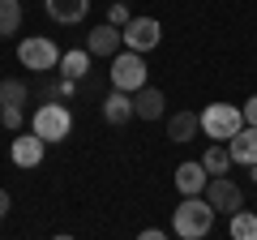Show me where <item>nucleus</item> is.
Instances as JSON below:
<instances>
[{
	"label": "nucleus",
	"mask_w": 257,
	"mask_h": 240,
	"mask_svg": "<svg viewBox=\"0 0 257 240\" xmlns=\"http://www.w3.org/2000/svg\"><path fill=\"white\" fill-rule=\"evenodd\" d=\"M26 94H30L26 82H18V77H5V82H0V107H26Z\"/></svg>",
	"instance_id": "18"
},
{
	"label": "nucleus",
	"mask_w": 257,
	"mask_h": 240,
	"mask_svg": "<svg viewBox=\"0 0 257 240\" xmlns=\"http://www.w3.org/2000/svg\"><path fill=\"white\" fill-rule=\"evenodd\" d=\"M90 60H94V56L86 52V47H77V52H64L56 69H60V77H69V82H82V77L90 73Z\"/></svg>",
	"instance_id": "16"
},
{
	"label": "nucleus",
	"mask_w": 257,
	"mask_h": 240,
	"mask_svg": "<svg viewBox=\"0 0 257 240\" xmlns=\"http://www.w3.org/2000/svg\"><path fill=\"white\" fill-rule=\"evenodd\" d=\"M107 22H111V26H124V22H128V5H124V0H111Z\"/></svg>",
	"instance_id": "22"
},
{
	"label": "nucleus",
	"mask_w": 257,
	"mask_h": 240,
	"mask_svg": "<svg viewBox=\"0 0 257 240\" xmlns=\"http://www.w3.org/2000/svg\"><path fill=\"white\" fill-rule=\"evenodd\" d=\"M43 150H47V142L30 129V133H18V138H13L9 155H13V163H18V167H39V163H43Z\"/></svg>",
	"instance_id": "8"
},
{
	"label": "nucleus",
	"mask_w": 257,
	"mask_h": 240,
	"mask_svg": "<svg viewBox=\"0 0 257 240\" xmlns=\"http://www.w3.org/2000/svg\"><path fill=\"white\" fill-rule=\"evenodd\" d=\"M120 39H124V47H133V52L146 56L150 47L163 43V26H159V18H128L124 26H120Z\"/></svg>",
	"instance_id": "6"
},
{
	"label": "nucleus",
	"mask_w": 257,
	"mask_h": 240,
	"mask_svg": "<svg viewBox=\"0 0 257 240\" xmlns=\"http://www.w3.org/2000/svg\"><path fill=\"white\" fill-rule=\"evenodd\" d=\"M30 129L52 146V142H64L73 133V111L64 107V99H43V107H35L30 116Z\"/></svg>",
	"instance_id": "2"
},
{
	"label": "nucleus",
	"mask_w": 257,
	"mask_h": 240,
	"mask_svg": "<svg viewBox=\"0 0 257 240\" xmlns=\"http://www.w3.org/2000/svg\"><path fill=\"white\" fill-rule=\"evenodd\" d=\"M227 155H231V163H240V167L257 163V125H244L236 138H227Z\"/></svg>",
	"instance_id": "10"
},
{
	"label": "nucleus",
	"mask_w": 257,
	"mask_h": 240,
	"mask_svg": "<svg viewBox=\"0 0 257 240\" xmlns=\"http://www.w3.org/2000/svg\"><path fill=\"white\" fill-rule=\"evenodd\" d=\"M202 167H206L210 176H227V172H231V155H227V142H219V146H210V150H206V155H202Z\"/></svg>",
	"instance_id": "19"
},
{
	"label": "nucleus",
	"mask_w": 257,
	"mask_h": 240,
	"mask_svg": "<svg viewBox=\"0 0 257 240\" xmlns=\"http://www.w3.org/2000/svg\"><path fill=\"white\" fill-rule=\"evenodd\" d=\"M210 227H214V206L206 202L202 193L184 197V202L172 210V231L180 240H202V236H210Z\"/></svg>",
	"instance_id": "1"
},
{
	"label": "nucleus",
	"mask_w": 257,
	"mask_h": 240,
	"mask_svg": "<svg viewBox=\"0 0 257 240\" xmlns=\"http://www.w3.org/2000/svg\"><path fill=\"white\" fill-rule=\"evenodd\" d=\"M248 180H253V185H257V163H248Z\"/></svg>",
	"instance_id": "25"
},
{
	"label": "nucleus",
	"mask_w": 257,
	"mask_h": 240,
	"mask_svg": "<svg viewBox=\"0 0 257 240\" xmlns=\"http://www.w3.org/2000/svg\"><path fill=\"white\" fill-rule=\"evenodd\" d=\"M9 206H13V202H9V193H5V189H0V219H5V214H9Z\"/></svg>",
	"instance_id": "24"
},
{
	"label": "nucleus",
	"mask_w": 257,
	"mask_h": 240,
	"mask_svg": "<svg viewBox=\"0 0 257 240\" xmlns=\"http://www.w3.org/2000/svg\"><path fill=\"white\" fill-rule=\"evenodd\" d=\"M202 197L214 206V214H236L240 206H244V193H240V185L231 180V176H210Z\"/></svg>",
	"instance_id": "7"
},
{
	"label": "nucleus",
	"mask_w": 257,
	"mask_h": 240,
	"mask_svg": "<svg viewBox=\"0 0 257 240\" xmlns=\"http://www.w3.org/2000/svg\"><path fill=\"white\" fill-rule=\"evenodd\" d=\"M146 60H142V52H133V47H120L116 56H111V86H116V90H142V86H146Z\"/></svg>",
	"instance_id": "3"
},
{
	"label": "nucleus",
	"mask_w": 257,
	"mask_h": 240,
	"mask_svg": "<svg viewBox=\"0 0 257 240\" xmlns=\"http://www.w3.org/2000/svg\"><path fill=\"white\" fill-rule=\"evenodd\" d=\"M18 60L30 73H52V69L60 65V47H56L52 39H43V35H26L18 43Z\"/></svg>",
	"instance_id": "5"
},
{
	"label": "nucleus",
	"mask_w": 257,
	"mask_h": 240,
	"mask_svg": "<svg viewBox=\"0 0 257 240\" xmlns=\"http://www.w3.org/2000/svg\"><path fill=\"white\" fill-rule=\"evenodd\" d=\"M22 30V0H0V35Z\"/></svg>",
	"instance_id": "20"
},
{
	"label": "nucleus",
	"mask_w": 257,
	"mask_h": 240,
	"mask_svg": "<svg viewBox=\"0 0 257 240\" xmlns=\"http://www.w3.org/2000/svg\"><path fill=\"white\" fill-rule=\"evenodd\" d=\"M227 236L231 240H257V210L240 206L236 214H227Z\"/></svg>",
	"instance_id": "17"
},
{
	"label": "nucleus",
	"mask_w": 257,
	"mask_h": 240,
	"mask_svg": "<svg viewBox=\"0 0 257 240\" xmlns=\"http://www.w3.org/2000/svg\"><path fill=\"white\" fill-rule=\"evenodd\" d=\"M197 133H202V116H197V111H172V116H167V138H172L176 146L193 142Z\"/></svg>",
	"instance_id": "12"
},
{
	"label": "nucleus",
	"mask_w": 257,
	"mask_h": 240,
	"mask_svg": "<svg viewBox=\"0 0 257 240\" xmlns=\"http://www.w3.org/2000/svg\"><path fill=\"white\" fill-rule=\"evenodd\" d=\"M206 180H210V172L202 167V159H197V163H180V167H176V189H180L184 197L206 193Z\"/></svg>",
	"instance_id": "13"
},
{
	"label": "nucleus",
	"mask_w": 257,
	"mask_h": 240,
	"mask_svg": "<svg viewBox=\"0 0 257 240\" xmlns=\"http://www.w3.org/2000/svg\"><path fill=\"white\" fill-rule=\"evenodd\" d=\"M22 120H26V111H22V107H0V125H5V129L18 133V129H22Z\"/></svg>",
	"instance_id": "21"
},
{
	"label": "nucleus",
	"mask_w": 257,
	"mask_h": 240,
	"mask_svg": "<svg viewBox=\"0 0 257 240\" xmlns=\"http://www.w3.org/2000/svg\"><path fill=\"white\" fill-rule=\"evenodd\" d=\"M124 5H128V0H124Z\"/></svg>",
	"instance_id": "26"
},
{
	"label": "nucleus",
	"mask_w": 257,
	"mask_h": 240,
	"mask_svg": "<svg viewBox=\"0 0 257 240\" xmlns=\"http://www.w3.org/2000/svg\"><path fill=\"white\" fill-rule=\"evenodd\" d=\"M43 9L52 22H60V26H77V22L86 18V9H90V0H43Z\"/></svg>",
	"instance_id": "14"
},
{
	"label": "nucleus",
	"mask_w": 257,
	"mask_h": 240,
	"mask_svg": "<svg viewBox=\"0 0 257 240\" xmlns=\"http://www.w3.org/2000/svg\"><path fill=\"white\" fill-rule=\"evenodd\" d=\"M128 116H133V94L111 86V94L103 99V120H107V125H124Z\"/></svg>",
	"instance_id": "15"
},
{
	"label": "nucleus",
	"mask_w": 257,
	"mask_h": 240,
	"mask_svg": "<svg viewBox=\"0 0 257 240\" xmlns=\"http://www.w3.org/2000/svg\"><path fill=\"white\" fill-rule=\"evenodd\" d=\"M240 129H244V116H240V107H231V103H210V107L202 111V133L210 142H227V138H236Z\"/></svg>",
	"instance_id": "4"
},
{
	"label": "nucleus",
	"mask_w": 257,
	"mask_h": 240,
	"mask_svg": "<svg viewBox=\"0 0 257 240\" xmlns=\"http://www.w3.org/2000/svg\"><path fill=\"white\" fill-rule=\"evenodd\" d=\"M120 47H124V39H120V26H111V22H103V26H94L90 35H86V52L90 56H116Z\"/></svg>",
	"instance_id": "9"
},
{
	"label": "nucleus",
	"mask_w": 257,
	"mask_h": 240,
	"mask_svg": "<svg viewBox=\"0 0 257 240\" xmlns=\"http://www.w3.org/2000/svg\"><path fill=\"white\" fill-rule=\"evenodd\" d=\"M240 116H244V125H257V94H253V99H244Z\"/></svg>",
	"instance_id": "23"
},
{
	"label": "nucleus",
	"mask_w": 257,
	"mask_h": 240,
	"mask_svg": "<svg viewBox=\"0 0 257 240\" xmlns=\"http://www.w3.org/2000/svg\"><path fill=\"white\" fill-rule=\"evenodd\" d=\"M163 107H167V99H163L159 86H142V90H133V116H142V120H163Z\"/></svg>",
	"instance_id": "11"
}]
</instances>
